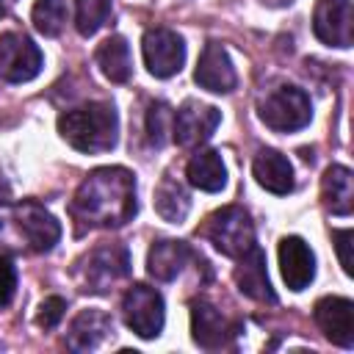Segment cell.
Listing matches in <instances>:
<instances>
[{"mask_svg": "<svg viewBox=\"0 0 354 354\" xmlns=\"http://www.w3.org/2000/svg\"><path fill=\"white\" fill-rule=\"evenodd\" d=\"M136 210V174L124 166L94 169L72 199V216L80 227H122Z\"/></svg>", "mask_w": 354, "mask_h": 354, "instance_id": "obj_1", "label": "cell"}, {"mask_svg": "<svg viewBox=\"0 0 354 354\" xmlns=\"http://www.w3.org/2000/svg\"><path fill=\"white\" fill-rule=\"evenodd\" d=\"M61 238L58 218L39 202L3 205L0 210V246L11 252H50Z\"/></svg>", "mask_w": 354, "mask_h": 354, "instance_id": "obj_2", "label": "cell"}, {"mask_svg": "<svg viewBox=\"0 0 354 354\" xmlns=\"http://www.w3.org/2000/svg\"><path fill=\"white\" fill-rule=\"evenodd\" d=\"M58 133L77 152H86V155L111 152L119 141L116 108H113V102H105V100L72 108L58 116Z\"/></svg>", "mask_w": 354, "mask_h": 354, "instance_id": "obj_3", "label": "cell"}, {"mask_svg": "<svg viewBox=\"0 0 354 354\" xmlns=\"http://www.w3.org/2000/svg\"><path fill=\"white\" fill-rule=\"evenodd\" d=\"M130 274V252L122 243H102L91 249L75 268V279L83 293H108Z\"/></svg>", "mask_w": 354, "mask_h": 354, "instance_id": "obj_4", "label": "cell"}, {"mask_svg": "<svg viewBox=\"0 0 354 354\" xmlns=\"http://www.w3.org/2000/svg\"><path fill=\"white\" fill-rule=\"evenodd\" d=\"M260 119L266 127L277 133H293L310 124L313 119V102L310 97L290 83H282L271 88L260 102Z\"/></svg>", "mask_w": 354, "mask_h": 354, "instance_id": "obj_5", "label": "cell"}, {"mask_svg": "<svg viewBox=\"0 0 354 354\" xmlns=\"http://www.w3.org/2000/svg\"><path fill=\"white\" fill-rule=\"evenodd\" d=\"M205 232H207L210 243L224 257H232V260H238L241 254H246L254 246V224H252L249 213L238 205H227V207L216 210L207 218Z\"/></svg>", "mask_w": 354, "mask_h": 354, "instance_id": "obj_6", "label": "cell"}, {"mask_svg": "<svg viewBox=\"0 0 354 354\" xmlns=\"http://www.w3.org/2000/svg\"><path fill=\"white\" fill-rule=\"evenodd\" d=\"M122 318L127 324V329H133L138 337L152 340L160 335L163 321H166V307H163V296L149 288V285H130L127 293L122 296Z\"/></svg>", "mask_w": 354, "mask_h": 354, "instance_id": "obj_7", "label": "cell"}, {"mask_svg": "<svg viewBox=\"0 0 354 354\" xmlns=\"http://www.w3.org/2000/svg\"><path fill=\"white\" fill-rule=\"evenodd\" d=\"M44 55L36 41L22 30L0 36V77L6 83H28L41 72Z\"/></svg>", "mask_w": 354, "mask_h": 354, "instance_id": "obj_8", "label": "cell"}, {"mask_svg": "<svg viewBox=\"0 0 354 354\" xmlns=\"http://www.w3.org/2000/svg\"><path fill=\"white\" fill-rule=\"evenodd\" d=\"M141 53L149 75L166 80L174 77L185 64V41L180 33L169 28H152L141 39Z\"/></svg>", "mask_w": 354, "mask_h": 354, "instance_id": "obj_9", "label": "cell"}, {"mask_svg": "<svg viewBox=\"0 0 354 354\" xmlns=\"http://www.w3.org/2000/svg\"><path fill=\"white\" fill-rule=\"evenodd\" d=\"M218 122H221L218 108H213L207 102H199V100H185L171 116V138L185 149L199 147L213 136Z\"/></svg>", "mask_w": 354, "mask_h": 354, "instance_id": "obj_10", "label": "cell"}, {"mask_svg": "<svg viewBox=\"0 0 354 354\" xmlns=\"http://www.w3.org/2000/svg\"><path fill=\"white\" fill-rule=\"evenodd\" d=\"M313 30L329 47H351L354 41V11L351 0H315Z\"/></svg>", "mask_w": 354, "mask_h": 354, "instance_id": "obj_11", "label": "cell"}, {"mask_svg": "<svg viewBox=\"0 0 354 354\" xmlns=\"http://www.w3.org/2000/svg\"><path fill=\"white\" fill-rule=\"evenodd\" d=\"M315 324L340 348H354V301L346 296H324L315 301Z\"/></svg>", "mask_w": 354, "mask_h": 354, "instance_id": "obj_12", "label": "cell"}, {"mask_svg": "<svg viewBox=\"0 0 354 354\" xmlns=\"http://www.w3.org/2000/svg\"><path fill=\"white\" fill-rule=\"evenodd\" d=\"M113 337V321L105 310H80L66 326V346L72 351H97Z\"/></svg>", "mask_w": 354, "mask_h": 354, "instance_id": "obj_13", "label": "cell"}, {"mask_svg": "<svg viewBox=\"0 0 354 354\" xmlns=\"http://www.w3.org/2000/svg\"><path fill=\"white\" fill-rule=\"evenodd\" d=\"M194 80L199 83V88H207L213 94H230L235 88V83H238L235 66L218 41L205 44V50L196 61V69H194Z\"/></svg>", "mask_w": 354, "mask_h": 354, "instance_id": "obj_14", "label": "cell"}, {"mask_svg": "<svg viewBox=\"0 0 354 354\" xmlns=\"http://www.w3.org/2000/svg\"><path fill=\"white\" fill-rule=\"evenodd\" d=\"M279 271H282V279L290 290H304L313 279H315V254L313 249L307 246L304 238L299 235H288L279 241Z\"/></svg>", "mask_w": 354, "mask_h": 354, "instance_id": "obj_15", "label": "cell"}, {"mask_svg": "<svg viewBox=\"0 0 354 354\" xmlns=\"http://www.w3.org/2000/svg\"><path fill=\"white\" fill-rule=\"evenodd\" d=\"M238 332L235 324H230L218 307H213L210 301L199 299L191 304V337L199 348H221L227 346V340Z\"/></svg>", "mask_w": 354, "mask_h": 354, "instance_id": "obj_16", "label": "cell"}, {"mask_svg": "<svg viewBox=\"0 0 354 354\" xmlns=\"http://www.w3.org/2000/svg\"><path fill=\"white\" fill-rule=\"evenodd\" d=\"M232 277H235V285L243 296H249L254 301H268V304L277 301V296L271 290V282H268V271H266V254L257 243L246 254L238 257V266H235Z\"/></svg>", "mask_w": 354, "mask_h": 354, "instance_id": "obj_17", "label": "cell"}, {"mask_svg": "<svg viewBox=\"0 0 354 354\" xmlns=\"http://www.w3.org/2000/svg\"><path fill=\"white\" fill-rule=\"evenodd\" d=\"M252 171H254L257 185H263L266 191L277 196H285L293 191V166L277 149H260L252 160Z\"/></svg>", "mask_w": 354, "mask_h": 354, "instance_id": "obj_18", "label": "cell"}, {"mask_svg": "<svg viewBox=\"0 0 354 354\" xmlns=\"http://www.w3.org/2000/svg\"><path fill=\"white\" fill-rule=\"evenodd\" d=\"M191 257V249L188 243L183 241H171V238H163V241H155L147 252V271L149 277H155L158 282H171L188 263Z\"/></svg>", "mask_w": 354, "mask_h": 354, "instance_id": "obj_19", "label": "cell"}, {"mask_svg": "<svg viewBox=\"0 0 354 354\" xmlns=\"http://www.w3.org/2000/svg\"><path fill=\"white\" fill-rule=\"evenodd\" d=\"M321 199L329 213L335 216H351L354 207V177L348 166H329L321 180Z\"/></svg>", "mask_w": 354, "mask_h": 354, "instance_id": "obj_20", "label": "cell"}, {"mask_svg": "<svg viewBox=\"0 0 354 354\" xmlns=\"http://www.w3.org/2000/svg\"><path fill=\"white\" fill-rule=\"evenodd\" d=\"M94 61L100 66V72L111 80V83H127L130 75H133V55H130V44L124 36L113 33L108 36L97 53H94Z\"/></svg>", "mask_w": 354, "mask_h": 354, "instance_id": "obj_21", "label": "cell"}, {"mask_svg": "<svg viewBox=\"0 0 354 354\" xmlns=\"http://www.w3.org/2000/svg\"><path fill=\"white\" fill-rule=\"evenodd\" d=\"M185 177L194 188L207 191V194H216L227 185V169H224V160L216 149L196 152L185 166Z\"/></svg>", "mask_w": 354, "mask_h": 354, "instance_id": "obj_22", "label": "cell"}, {"mask_svg": "<svg viewBox=\"0 0 354 354\" xmlns=\"http://www.w3.org/2000/svg\"><path fill=\"white\" fill-rule=\"evenodd\" d=\"M155 210L169 224H183L191 210V196L174 177H163L155 188Z\"/></svg>", "mask_w": 354, "mask_h": 354, "instance_id": "obj_23", "label": "cell"}, {"mask_svg": "<svg viewBox=\"0 0 354 354\" xmlns=\"http://www.w3.org/2000/svg\"><path fill=\"white\" fill-rule=\"evenodd\" d=\"M30 19L41 36H58L66 22V0H36Z\"/></svg>", "mask_w": 354, "mask_h": 354, "instance_id": "obj_24", "label": "cell"}, {"mask_svg": "<svg viewBox=\"0 0 354 354\" xmlns=\"http://www.w3.org/2000/svg\"><path fill=\"white\" fill-rule=\"evenodd\" d=\"M111 17V0H75V28L80 36H94Z\"/></svg>", "mask_w": 354, "mask_h": 354, "instance_id": "obj_25", "label": "cell"}, {"mask_svg": "<svg viewBox=\"0 0 354 354\" xmlns=\"http://www.w3.org/2000/svg\"><path fill=\"white\" fill-rule=\"evenodd\" d=\"M171 108L163 102V100H155L149 102V111H147V119H144V130H147V138L152 147H163L166 144V133H171Z\"/></svg>", "mask_w": 354, "mask_h": 354, "instance_id": "obj_26", "label": "cell"}, {"mask_svg": "<svg viewBox=\"0 0 354 354\" xmlns=\"http://www.w3.org/2000/svg\"><path fill=\"white\" fill-rule=\"evenodd\" d=\"M64 310H66V301H64L61 296H47V299L39 304L36 324H39L44 332H50V329H55L58 321L64 318Z\"/></svg>", "mask_w": 354, "mask_h": 354, "instance_id": "obj_27", "label": "cell"}, {"mask_svg": "<svg viewBox=\"0 0 354 354\" xmlns=\"http://www.w3.org/2000/svg\"><path fill=\"white\" fill-rule=\"evenodd\" d=\"M14 293H17V268L6 254H0V310L14 301Z\"/></svg>", "mask_w": 354, "mask_h": 354, "instance_id": "obj_28", "label": "cell"}, {"mask_svg": "<svg viewBox=\"0 0 354 354\" xmlns=\"http://www.w3.org/2000/svg\"><path fill=\"white\" fill-rule=\"evenodd\" d=\"M332 241H335V249H337V257H340V266L346 274L354 271L351 266V241H354V232L351 230H335L332 232Z\"/></svg>", "mask_w": 354, "mask_h": 354, "instance_id": "obj_29", "label": "cell"}, {"mask_svg": "<svg viewBox=\"0 0 354 354\" xmlns=\"http://www.w3.org/2000/svg\"><path fill=\"white\" fill-rule=\"evenodd\" d=\"M11 183H8V177H6V171L0 169V205H8L11 202Z\"/></svg>", "mask_w": 354, "mask_h": 354, "instance_id": "obj_30", "label": "cell"}, {"mask_svg": "<svg viewBox=\"0 0 354 354\" xmlns=\"http://www.w3.org/2000/svg\"><path fill=\"white\" fill-rule=\"evenodd\" d=\"M0 14H3V0H0Z\"/></svg>", "mask_w": 354, "mask_h": 354, "instance_id": "obj_31", "label": "cell"}]
</instances>
